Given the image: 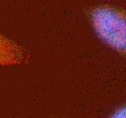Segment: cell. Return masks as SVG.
I'll use <instances>...</instances> for the list:
<instances>
[{
	"instance_id": "1",
	"label": "cell",
	"mask_w": 126,
	"mask_h": 118,
	"mask_svg": "<svg viewBox=\"0 0 126 118\" xmlns=\"http://www.w3.org/2000/svg\"><path fill=\"white\" fill-rule=\"evenodd\" d=\"M93 26L99 37L117 52L125 51V17L119 9L102 6L91 15Z\"/></svg>"
},
{
	"instance_id": "2",
	"label": "cell",
	"mask_w": 126,
	"mask_h": 118,
	"mask_svg": "<svg viewBox=\"0 0 126 118\" xmlns=\"http://www.w3.org/2000/svg\"><path fill=\"white\" fill-rule=\"evenodd\" d=\"M28 58V54L22 46L0 34V66L22 65Z\"/></svg>"
},
{
	"instance_id": "3",
	"label": "cell",
	"mask_w": 126,
	"mask_h": 118,
	"mask_svg": "<svg viewBox=\"0 0 126 118\" xmlns=\"http://www.w3.org/2000/svg\"><path fill=\"white\" fill-rule=\"evenodd\" d=\"M110 118H125V109H124V107L117 110Z\"/></svg>"
}]
</instances>
